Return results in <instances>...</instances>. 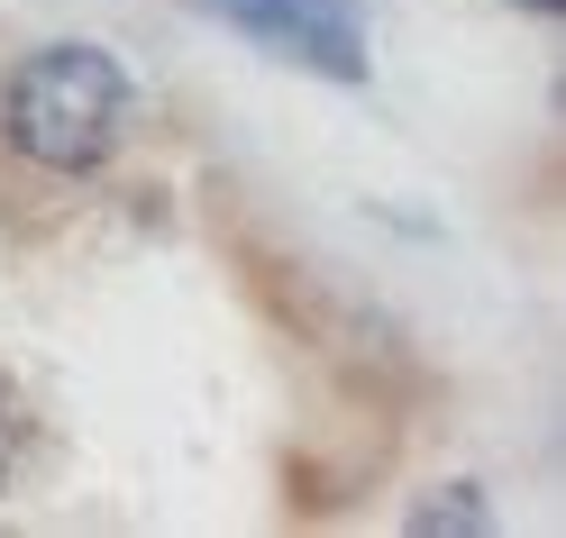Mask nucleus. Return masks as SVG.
<instances>
[{"label":"nucleus","mask_w":566,"mask_h":538,"mask_svg":"<svg viewBox=\"0 0 566 538\" xmlns=\"http://www.w3.org/2000/svg\"><path fill=\"white\" fill-rule=\"evenodd\" d=\"M0 128H10V147L28 165H46V173L111 165L119 128H128V74H119V55L111 46H83V38L28 55L10 74V92H0Z\"/></svg>","instance_id":"f257e3e1"},{"label":"nucleus","mask_w":566,"mask_h":538,"mask_svg":"<svg viewBox=\"0 0 566 538\" xmlns=\"http://www.w3.org/2000/svg\"><path fill=\"white\" fill-rule=\"evenodd\" d=\"M220 10L247 38L321 64V74H347V83L366 74V38H357V10H347V0H220Z\"/></svg>","instance_id":"f03ea898"},{"label":"nucleus","mask_w":566,"mask_h":538,"mask_svg":"<svg viewBox=\"0 0 566 538\" xmlns=\"http://www.w3.org/2000/svg\"><path fill=\"white\" fill-rule=\"evenodd\" d=\"M448 493H457V502H430V511H411V529H484V520H493L475 484H448Z\"/></svg>","instance_id":"7ed1b4c3"},{"label":"nucleus","mask_w":566,"mask_h":538,"mask_svg":"<svg viewBox=\"0 0 566 538\" xmlns=\"http://www.w3.org/2000/svg\"><path fill=\"white\" fill-rule=\"evenodd\" d=\"M19 456H28V402L10 383H0V493H10V475H19Z\"/></svg>","instance_id":"20e7f679"},{"label":"nucleus","mask_w":566,"mask_h":538,"mask_svg":"<svg viewBox=\"0 0 566 538\" xmlns=\"http://www.w3.org/2000/svg\"><path fill=\"white\" fill-rule=\"evenodd\" d=\"M530 10H557V0H530Z\"/></svg>","instance_id":"39448f33"}]
</instances>
